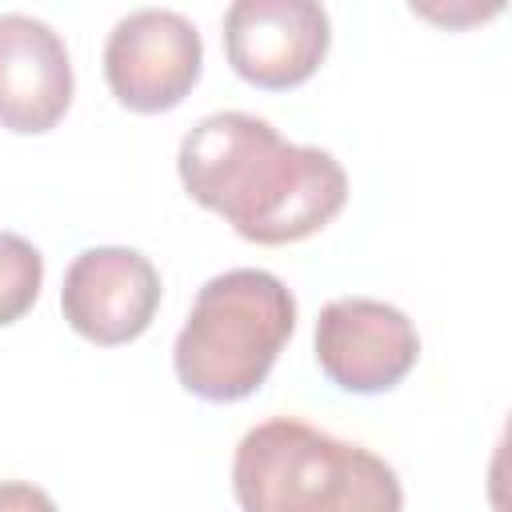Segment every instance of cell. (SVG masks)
Segmentation results:
<instances>
[{
  "mask_svg": "<svg viewBox=\"0 0 512 512\" xmlns=\"http://www.w3.org/2000/svg\"><path fill=\"white\" fill-rule=\"evenodd\" d=\"M184 192L252 244H296L336 220L348 200L340 160L284 140L252 112H212L180 140Z\"/></svg>",
  "mask_w": 512,
  "mask_h": 512,
  "instance_id": "cell-1",
  "label": "cell"
},
{
  "mask_svg": "<svg viewBox=\"0 0 512 512\" xmlns=\"http://www.w3.org/2000/svg\"><path fill=\"white\" fill-rule=\"evenodd\" d=\"M232 492L244 512H404V488L388 460L292 416L244 432L232 456Z\"/></svg>",
  "mask_w": 512,
  "mask_h": 512,
  "instance_id": "cell-2",
  "label": "cell"
},
{
  "mask_svg": "<svg viewBox=\"0 0 512 512\" xmlns=\"http://www.w3.org/2000/svg\"><path fill=\"white\" fill-rule=\"evenodd\" d=\"M292 332V288L264 268H232L196 292L176 336L172 364L192 396L232 404L268 380Z\"/></svg>",
  "mask_w": 512,
  "mask_h": 512,
  "instance_id": "cell-3",
  "label": "cell"
},
{
  "mask_svg": "<svg viewBox=\"0 0 512 512\" xmlns=\"http://www.w3.org/2000/svg\"><path fill=\"white\" fill-rule=\"evenodd\" d=\"M204 40L184 12L136 8L116 20L104 44V80L128 112H168L196 88Z\"/></svg>",
  "mask_w": 512,
  "mask_h": 512,
  "instance_id": "cell-4",
  "label": "cell"
},
{
  "mask_svg": "<svg viewBox=\"0 0 512 512\" xmlns=\"http://www.w3.org/2000/svg\"><path fill=\"white\" fill-rule=\"evenodd\" d=\"M316 364L320 372L356 396L396 388L420 360L416 324L388 300L340 296L316 316Z\"/></svg>",
  "mask_w": 512,
  "mask_h": 512,
  "instance_id": "cell-5",
  "label": "cell"
},
{
  "mask_svg": "<svg viewBox=\"0 0 512 512\" xmlns=\"http://www.w3.org/2000/svg\"><path fill=\"white\" fill-rule=\"evenodd\" d=\"M332 20L316 0H236L224 12V52L240 80L284 92L328 56Z\"/></svg>",
  "mask_w": 512,
  "mask_h": 512,
  "instance_id": "cell-6",
  "label": "cell"
},
{
  "mask_svg": "<svg viewBox=\"0 0 512 512\" xmlns=\"http://www.w3.org/2000/svg\"><path fill=\"white\" fill-rule=\"evenodd\" d=\"M160 292V272L144 252L100 244L68 264L60 308L72 332L100 348H116L148 332L160 308Z\"/></svg>",
  "mask_w": 512,
  "mask_h": 512,
  "instance_id": "cell-7",
  "label": "cell"
},
{
  "mask_svg": "<svg viewBox=\"0 0 512 512\" xmlns=\"http://www.w3.org/2000/svg\"><path fill=\"white\" fill-rule=\"evenodd\" d=\"M72 84L60 32L28 12H0V128L52 132L72 104Z\"/></svg>",
  "mask_w": 512,
  "mask_h": 512,
  "instance_id": "cell-8",
  "label": "cell"
},
{
  "mask_svg": "<svg viewBox=\"0 0 512 512\" xmlns=\"http://www.w3.org/2000/svg\"><path fill=\"white\" fill-rule=\"evenodd\" d=\"M44 256L16 232H0V328L16 324L40 296Z\"/></svg>",
  "mask_w": 512,
  "mask_h": 512,
  "instance_id": "cell-9",
  "label": "cell"
},
{
  "mask_svg": "<svg viewBox=\"0 0 512 512\" xmlns=\"http://www.w3.org/2000/svg\"><path fill=\"white\" fill-rule=\"evenodd\" d=\"M0 512H56V500L28 480H0Z\"/></svg>",
  "mask_w": 512,
  "mask_h": 512,
  "instance_id": "cell-10",
  "label": "cell"
}]
</instances>
